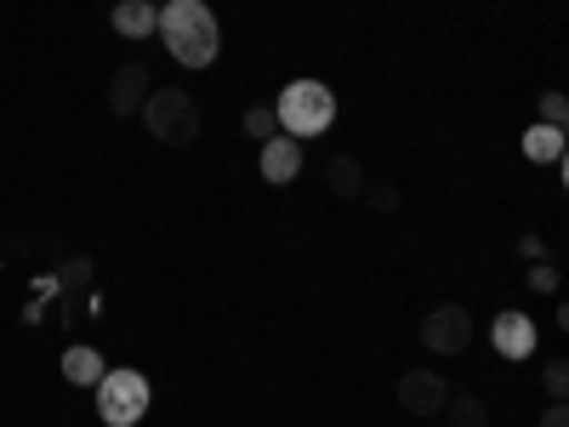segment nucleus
<instances>
[{"mask_svg":"<svg viewBox=\"0 0 569 427\" xmlns=\"http://www.w3.org/2000/svg\"><path fill=\"white\" fill-rule=\"evenodd\" d=\"M154 34L166 40L171 63H182V69H211L222 52V23L206 0H166Z\"/></svg>","mask_w":569,"mask_h":427,"instance_id":"nucleus-1","label":"nucleus"},{"mask_svg":"<svg viewBox=\"0 0 569 427\" xmlns=\"http://www.w3.org/2000/svg\"><path fill=\"white\" fill-rule=\"evenodd\" d=\"M273 120L284 137H325L330 126H337V91H330L325 80H284L279 103H273Z\"/></svg>","mask_w":569,"mask_h":427,"instance_id":"nucleus-2","label":"nucleus"},{"mask_svg":"<svg viewBox=\"0 0 569 427\" xmlns=\"http://www.w3.org/2000/svg\"><path fill=\"white\" fill-rule=\"evenodd\" d=\"M137 120L149 126V137L166 142V149H188V142H200V126H206L200 120V103L188 98L182 86H154Z\"/></svg>","mask_w":569,"mask_h":427,"instance_id":"nucleus-3","label":"nucleus"},{"mask_svg":"<svg viewBox=\"0 0 569 427\" xmlns=\"http://www.w3.org/2000/svg\"><path fill=\"white\" fill-rule=\"evenodd\" d=\"M98 394V416H103V427H137L142 416H149V405H154V388H149V376L142 370H103V383L91 388Z\"/></svg>","mask_w":569,"mask_h":427,"instance_id":"nucleus-4","label":"nucleus"},{"mask_svg":"<svg viewBox=\"0 0 569 427\" xmlns=\"http://www.w3.org/2000/svg\"><path fill=\"white\" fill-rule=\"evenodd\" d=\"M472 337H479V325H472V308H461V302H439V308H427V319H421V348L427 354L461 359L472 348Z\"/></svg>","mask_w":569,"mask_h":427,"instance_id":"nucleus-5","label":"nucleus"},{"mask_svg":"<svg viewBox=\"0 0 569 427\" xmlns=\"http://www.w3.org/2000/svg\"><path fill=\"white\" fill-rule=\"evenodd\" d=\"M490 342H496V354H501L507 365H525V359H536V348H541V330H536V319H530L525 308H507V314L490 319Z\"/></svg>","mask_w":569,"mask_h":427,"instance_id":"nucleus-6","label":"nucleus"},{"mask_svg":"<svg viewBox=\"0 0 569 427\" xmlns=\"http://www.w3.org/2000/svg\"><path fill=\"white\" fill-rule=\"evenodd\" d=\"M445 399H450L445 370L416 365V370H405V376H399V410H405V416H439V410H445Z\"/></svg>","mask_w":569,"mask_h":427,"instance_id":"nucleus-7","label":"nucleus"},{"mask_svg":"<svg viewBox=\"0 0 569 427\" xmlns=\"http://www.w3.org/2000/svg\"><path fill=\"white\" fill-rule=\"evenodd\" d=\"M149 91H154L149 69H142V63H120V69L109 75V115H114V120H137L142 103H149Z\"/></svg>","mask_w":569,"mask_h":427,"instance_id":"nucleus-8","label":"nucleus"},{"mask_svg":"<svg viewBox=\"0 0 569 427\" xmlns=\"http://www.w3.org/2000/svg\"><path fill=\"white\" fill-rule=\"evenodd\" d=\"M257 171H262V182H273V188L297 182V171H302V142L284 137V131H273V137L262 142V155H257Z\"/></svg>","mask_w":569,"mask_h":427,"instance_id":"nucleus-9","label":"nucleus"},{"mask_svg":"<svg viewBox=\"0 0 569 427\" xmlns=\"http://www.w3.org/2000/svg\"><path fill=\"white\" fill-rule=\"evenodd\" d=\"M109 29L120 40H149L160 29V7H154V0H120V7L109 12Z\"/></svg>","mask_w":569,"mask_h":427,"instance_id":"nucleus-10","label":"nucleus"},{"mask_svg":"<svg viewBox=\"0 0 569 427\" xmlns=\"http://www.w3.org/2000/svg\"><path fill=\"white\" fill-rule=\"evenodd\" d=\"M103 370H109V359L91 348V342L63 348V383H69V388H98V383H103Z\"/></svg>","mask_w":569,"mask_h":427,"instance_id":"nucleus-11","label":"nucleus"},{"mask_svg":"<svg viewBox=\"0 0 569 427\" xmlns=\"http://www.w3.org/2000/svg\"><path fill=\"white\" fill-rule=\"evenodd\" d=\"M518 149H525L530 166H563V126H530Z\"/></svg>","mask_w":569,"mask_h":427,"instance_id":"nucleus-12","label":"nucleus"},{"mask_svg":"<svg viewBox=\"0 0 569 427\" xmlns=\"http://www.w3.org/2000/svg\"><path fill=\"white\" fill-rule=\"evenodd\" d=\"M325 188H330L337 200H359V195H365V166H359L353 155H337V160L325 166Z\"/></svg>","mask_w":569,"mask_h":427,"instance_id":"nucleus-13","label":"nucleus"},{"mask_svg":"<svg viewBox=\"0 0 569 427\" xmlns=\"http://www.w3.org/2000/svg\"><path fill=\"white\" fill-rule=\"evenodd\" d=\"M439 416H445L450 427H490V399L450 388V399H445V410H439Z\"/></svg>","mask_w":569,"mask_h":427,"instance_id":"nucleus-14","label":"nucleus"},{"mask_svg":"<svg viewBox=\"0 0 569 427\" xmlns=\"http://www.w3.org/2000/svg\"><path fill=\"white\" fill-rule=\"evenodd\" d=\"M240 126H246V137H257V142H268V137L279 131V120H273V103H251Z\"/></svg>","mask_w":569,"mask_h":427,"instance_id":"nucleus-15","label":"nucleus"},{"mask_svg":"<svg viewBox=\"0 0 569 427\" xmlns=\"http://www.w3.org/2000/svg\"><path fill=\"white\" fill-rule=\"evenodd\" d=\"M541 388H547V399H569V365H563V359H547Z\"/></svg>","mask_w":569,"mask_h":427,"instance_id":"nucleus-16","label":"nucleus"},{"mask_svg":"<svg viewBox=\"0 0 569 427\" xmlns=\"http://www.w3.org/2000/svg\"><path fill=\"white\" fill-rule=\"evenodd\" d=\"M541 126H569V98H563V91H541Z\"/></svg>","mask_w":569,"mask_h":427,"instance_id":"nucleus-17","label":"nucleus"},{"mask_svg":"<svg viewBox=\"0 0 569 427\" xmlns=\"http://www.w3.org/2000/svg\"><path fill=\"white\" fill-rule=\"evenodd\" d=\"M563 285V274L552 268V262H530V291H541V297H552Z\"/></svg>","mask_w":569,"mask_h":427,"instance_id":"nucleus-18","label":"nucleus"},{"mask_svg":"<svg viewBox=\"0 0 569 427\" xmlns=\"http://www.w3.org/2000/svg\"><path fill=\"white\" fill-rule=\"evenodd\" d=\"M359 200H370L376 211H393V206H399V188H393V182H376V188H365Z\"/></svg>","mask_w":569,"mask_h":427,"instance_id":"nucleus-19","label":"nucleus"},{"mask_svg":"<svg viewBox=\"0 0 569 427\" xmlns=\"http://www.w3.org/2000/svg\"><path fill=\"white\" fill-rule=\"evenodd\" d=\"M518 251H525L530 262H547V240H541V234H525V240H518Z\"/></svg>","mask_w":569,"mask_h":427,"instance_id":"nucleus-20","label":"nucleus"},{"mask_svg":"<svg viewBox=\"0 0 569 427\" xmlns=\"http://www.w3.org/2000/svg\"><path fill=\"white\" fill-rule=\"evenodd\" d=\"M541 427H569V405H563V399H552V405L541 410Z\"/></svg>","mask_w":569,"mask_h":427,"instance_id":"nucleus-21","label":"nucleus"}]
</instances>
